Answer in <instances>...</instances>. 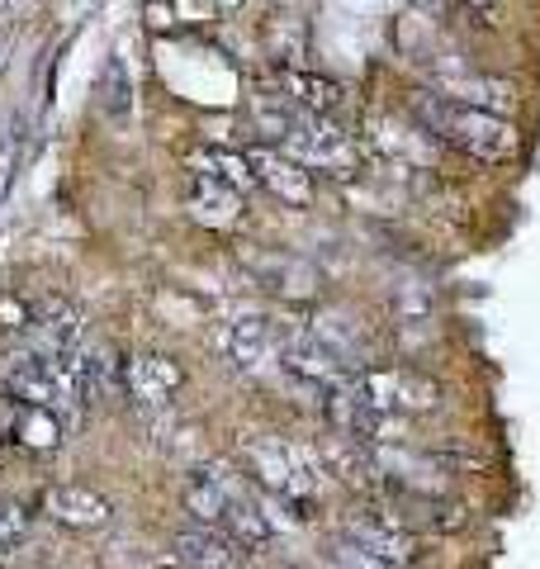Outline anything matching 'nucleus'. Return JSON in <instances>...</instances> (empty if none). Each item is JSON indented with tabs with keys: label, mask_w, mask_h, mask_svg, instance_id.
Returning a JSON list of instances; mask_svg holds the SVG:
<instances>
[{
	"label": "nucleus",
	"mask_w": 540,
	"mask_h": 569,
	"mask_svg": "<svg viewBox=\"0 0 540 569\" xmlns=\"http://www.w3.org/2000/svg\"><path fill=\"white\" fill-rule=\"evenodd\" d=\"M48 512H52V522H62L71 531H100L114 522V503L100 489H86V485L48 489Z\"/></svg>",
	"instance_id": "nucleus-9"
},
{
	"label": "nucleus",
	"mask_w": 540,
	"mask_h": 569,
	"mask_svg": "<svg viewBox=\"0 0 540 569\" xmlns=\"http://www.w3.org/2000/svg\"><path fill=\"white\" fill-rule=\"evenodd\" d=\"M341 541L366 550L380 569H399V565H418L422 560V537L393 508H380V503L351 512V518L341 522Z\"/></svg>",
	"instance_id": "nucleus-2"
},
{
	"label": "nucleus",
	"mask_w": 540,
	"mask_h": 569,
	"mask_svg": "<svg viewBox=\"0 0 540 569\" xmlns=\"http://www.w3.org/2000/svg\"><path fill=\"white\" fill-rule=\"evenodd\" d=\"M96 100H100V114H110L119 123L133 114V77H129V67H123L119 52L104 62V71L96 77Z\"/></svg>",
	"instance_id": "nucleus-19"
},
{
	"label": "nucleus",
	"mask_w": 540,
	"mask_h": 569,
	"mask_svg": "<svg viewBox=\"0 0 540 569\" xmlns=\"http://www.w3.org/2000/svg\"><path fill=\"white\" fill-rule=\"evenodd\" d=\"M318 460H322V475H332L337 485H347L356 493H374V489H384V470H380V460H374L370 447H360L356 437H328L318 447Z\"/></svg>",
	"instance_id": "nucleus-7"
},
{
	"label": "nucleus",
	"mask_w": 540,
	"mask_h": 569,
	"mask_svg": "<svg viewBox=\"0 0 540 569\" xmlns=\"http://www.w3.org/2000/svg\"><path fill=\"white\" fill-rule=\"evenodd\" d=\"M176 560L186 565V569H247L242 565V550L232 546L223 531H213V527H194V531H176Z\"/></svg>",
	"instance_id": "nucleus-11"
},
{
	"label": "nucleus",
	"mask_w": 540,
	"mask_h": 569,
	"mask_svg": "<svg viewBox=\"0 0 540 569\" xmlns=\"http://www.w3.org/2000/svg\"><path fill=\"white\" fill-rule=\"evenodd\" d=\"M280 366H284V376H294L299 385H313V389H322V395L351 380V366L341 361L337 351L322 347L313 332L290 337V342L280 347Z\"/></svg>",
	"instance_id": "nucleus-6"
},
{
	"label": "nucleus",
	"mask_w": 540,
	"mask_h": 569,
	"mask_svg": "<svg viewBox=\"0 0 540 569\" xmlns=\"http://www.w3.org/2000/svg\"><path fill=\"white\" fill-rule=\"evenodd\" d=\"M29 537V512L24 503H10V498H0V556H14V550L24 546Z\"/></svg>",
	"instance_id": "nucleus-22"
},
{
	"label": "nucleus",
	"mask_w": 540,
	"mask_h": 569,
	"mask_svg": "<svg viewBox=\"0 0 540 569\" xmlns=\"http://www.w3.org/2000/svg\"><path fill=\"white\" fill-rule=\"evenodd\" d=\"M223 537L232 541L247 556V550H266L270 541H276V527H270V518L261 508H251L247 498H232V508L223 512Z\"/></svg>",
	"instance_id": "nucleus-18"
},
{
	"label": "nucleus",
	"mask_w": 540,
	"mask_h": 569,
	"mask_svg": "<svg viewBox=\"0 0 540 569\" xmlns=\"http://www.w3.org/2000/svg\"><path fill=\"white\" fill-rule=\"evenodd\" d=\"M247 271L257 276L266 290H276L284 299H309L318 295V271L299 257H247Z\"/></svg>",
	"instance_id": "nucleus-14"
},
{
	"label": "nucleus",
	"mask_w": 540,
	"mask_h": 569,
	"mask_svg": "<svg viewBox=\"0 0 540 569\" xmlns=\"http://www.w3.org/2000/svg\"><path fill=\"white\" fill-rule=\"evenodd\" d=\"M284 157H294V162L309 171H332L341 181H351V176L366 167V152L356 148V138L341 129L332 119H313V114H294V129H290V142H284Z\"/></svg>",
	"instance_id": "nucleus-3"
},
{
	"label": "nucleus",
	"mask_w": 540,
	"mask_h": 569,
	"mask_svg": "<svg viewBox=\"0 0 540 569\" xmlns=\"http://www.w3.org/2000/svg\"><path fill=\"white\" fill-rule=\"evenodd\" d=\"M232 498H238V493L223 485L213 466L190 470V475H186V485H180V503H186V512H190V518L200 522V527H213V531L223 527V512L232 508Z\"/></svg>",
	"instance_id": "nucleus-12"
},
{
	"label": "nucleus",
	"mask_w": 540,
	"mask_h": 569,
	"mask_svg": "<svg viewBox=\"0 0 540 569\" xmlns=\"http://www.w3.org/2000/svg\"><path fill=\"white\" fill-rule=\"evenodd\" d=\"M370 142L403 167H431V152L441 148L437 138H427L418 129V123H399V119H370Z\"/></svg>",
	"instance_id": "nucleus-13"
},
{
	"label": "nucleus",
	"mask_w": 540,
	"mask_h": 569,
	"mask_svg": "<svg viewBox=\"0 0 540 569\" xmlns=\"http://www.w3.org/2000/svg\"><path fill=\"white\" fill-rule=\"evenodd\" d=\"M247 167H251V181L261 190H270L280 204L290 209H309L318 200V186H313V171H303L294 157H284L276 148H266V142H251L247 148Z\"/></svg>",
	"instance_id": "nucleus-4"
},
{
	"label": "nucleus",
	"mask_w": 540,
	"mask_h": 569,
	"mask_svg": "<svg viewBox=\"0 0 540 569\" xmlns=\"http://www.w3.org/2000/svg\"><path fill=\"white\" fill-rule=\"evenodd\" d=\"M441 408V385L422 370H399V413H431Z\"/></svg>",
	"instance_id": "nucleus-20"
},
{
	"label": "nucleus",
	"mask_w": 540,
	"mask_h": 569,
	"mask_svg": "<svg viewBox=\"0 0 540 569\" xmlns=\"http://www.w3.org/2000/svg\"><path fill=\"white\" fill-rule=\"evenodd\" d=\"M180 385H186V366L161 351H142L123 361V395L138 408H167Z\"/></svg>",
	"instance_id": "nucleus-5"
},
{
	"label": "nucleus",
	"mask_w": 540,
	"mask_h": 569,
	"mask_svg": "<svg viewBox=\"0 0 540 569\" xmlns=\"http://www.w3.org/2000/svg\"><path fill=\"white\" fill-rule=\"evenodd\" d=\"M33 328V309L24 295H0V332H29Z\"/></svg>",
	"instance_id": "nucleus-24"
},
{
	"label": "nucleus",
	"mask_w": 540,
	"mask_h": 569,
	"mask_svg": "<svg viewBox=\"0 0 540 569\" xmlns=\"http://www.w3.org/2000/svg\"><path fill=\"white\" fill-rule=\"evenodd\" d=\"M408 119L418 123L427 138H437L441 148L464 152L470 162L502 167L521 152V133L512 119H502L498 110H483V104H460L441 91H412Z\"/></svg>",
	"instance_id": "nucleus-1"
},
{
	"label": "nucleus",
	"mask_w": 540,
	"mask_h": 569,
	"mask_svg": "<svg viewBox=\"0 0 540 569\" xmlns=\"http://www.w3.org/2000/svg\"><path fill=\"white\" fill-rule=\"evenodd\" d=\"M33 356L43 361H58V356H71L77 351V337H81V309L71 299H48V305L33 313Z\"/></svg>",
	"instance_id": "nucleus-10"
},
{
	"label": "nucleus",
	"mask_w": 540,
	"mask_h": 569,
	"mask_svg": "<svg viewBox=\"0 0 540 569\" xmlns=\"http://www.w3.org/2000/svg\"><path fill=\"white\" fill-rule=\"evenodd\" d=\"M431 313H437V299H431L427 284H403L399 295H393V318L408 328H422L431 323Z\"/></svg>",
	"instance_id": "nucleus-21"
},
{
	"label": "nucleus",
	"mask_w": 540,
	"mask_h": 569,
	"mask_svg": "<svg viewBox=\"0 0 540 569\" xmlns=\"http://www.w3.org/2000/svg\"><path fill=\"white\" fill-rule=\"evenodd\" d=\"M180 194H186V204L194 209V219H209V223H238L242 219V194H232L228 186L209 181V176L186 171Z\"/></svg>",
	"instance_id": "nucleus-16"
},
{
	"label": "nucleus",
	"mask_w": 540,
	"mask_h": 569,
	"mask_svg": "<svg viewBox=\"0 0 540 569\" xmlns=\"http://www.w3.org/2000/svg\"><path fill=\"white\" fill-rule=\"evenodd\" d=\"M276 91L294 114H313V119H328L337 104L347 100V86H341L337 77L303 71V67H280L276 71Z\"/></svg>",
	"instance_id": "nucleus-8"
},
{
	"label": "nucleus",
	"mask_w": 540,
	"mask_h": 569,
	"mask_svg": "<svg viewBox=\"0 0 540 569\" xmlns=\"http://www.w3.org/2000/svg\"><path fill=\"white\" fill-rule=\"evenodd\" d=\"M20 162H24V138H20V133L0 138V204L10 200L14 176H20Z\"/></svg>",
	"instance_id": "nucleus-23"
},
{
	"label": "nucleus",
	"mask_w": 540,
	"mask_h": 569,
	"mask_svg": "<svg viewBox=\"0 0 540 569\" xmlns=\"http://www.w3.org/2000/svg\"><path fill=\"white\" fill-rule=\"evenodd\" d=\"M186 167L194 176H209V181L228 186L232 194H247L257 190V181H251V167H247V152H232V148H213V142H200V148L186 152Z\"/></svg>",
	"instance_id": "nucleus-15"
},
{
	"label": "nucleus",
	"mask_w": 540,
	"mask_h": 569,
	"mask_svg": "<svg viewBox=\"0 0 540 569\" xmlns=\"http://www.w3.org/2000/svg\"><path fill=\"white\" fill-rule=\"evenodd\" d=\"M223 356L238 370H257L266 356H270V328H266V318H257V313L232 318V323L223 328Z\"/></svg>",
	"instance_id": "nucleus-17"
}]
</instances>
